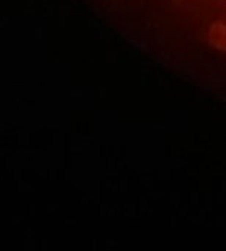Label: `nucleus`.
I'll use <instances>...</instances> for the list:
<instances>
[{"label":"nucleus","mask_w":226,"mask_h":251,"mask_svg":"<svg viewBox=\"0 0 226 251\" xmlns=\"http://www.w3.org/2000/svg\"><path fill=\"white\" fill-rule=\"evenodd\" d=\"M210 41L218 49H226V25L215 24L210 29Z\"/></svg>","instance_id":"1"}]
</instances>
